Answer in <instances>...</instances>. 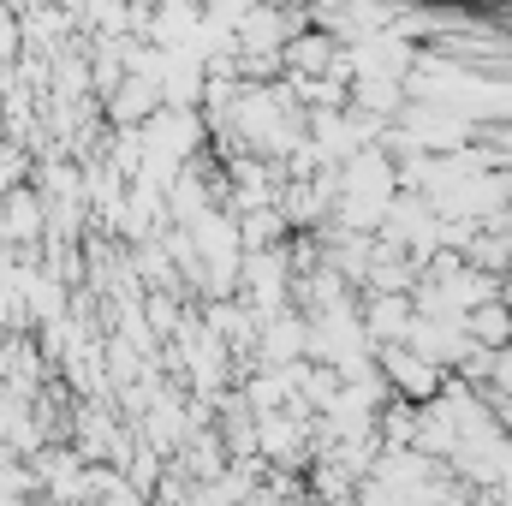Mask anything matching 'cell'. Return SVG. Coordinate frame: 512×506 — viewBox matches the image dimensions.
I'll return each instance as SVG.
<instances>
[{"mask_svg":"<svg viewBox=\"0 0 512 506\" xmlns=\"http://www.w3.org/2000/svg\"><path fill=\"white\" fill-rule=\"evenodd\" d=\"M465 328H471L483 346H507V340H512V316H507V310H471V316H465Z\"/></svg>","mask_w":512,"mask_h":506,"instance_id":"cell-1","label":"cell"}]
</instances>
